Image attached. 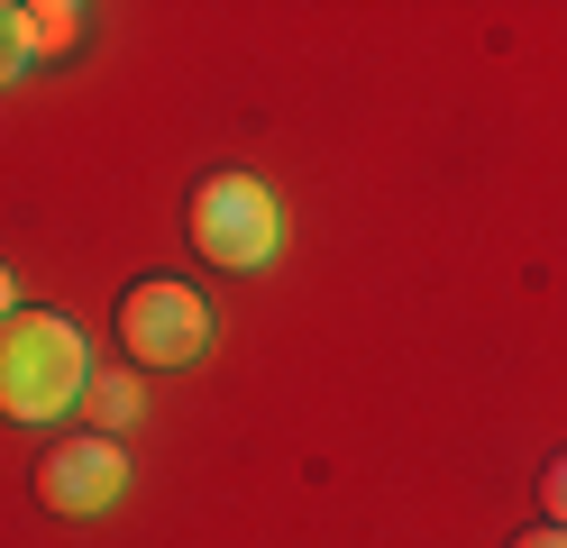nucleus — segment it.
<instances>
[{"mask_svg":"<svg viewBox=\"0 0 567 548\" xmlns=\"http://www.w3.org/2000/svg\"><path fill=\"white\" fill-rule=\"evenodd\" d=\"M83 384H92V348L64 311H10L0 320V412L10 421L47 430L83 402Z\"/></svg>","mask_w":567,"mask_h":548,"instance_id":"obj_1","label":"nucleus"},{"mask_svg":"<svg viewBox=\"0 0 567 548\" xmlns=\"http://www.w3.org/2000/svg\"><path fill=\"white\" fill-rule=\"evenodd\" d=\"M184 219H193V247L210 256V266H238V275H257L284 247V210H275V193L257 174H210Z\"/></svg>","mask_w":567,"mask_h":548,"instance_id":"obj_2","label":"nucleus"},{"mask_svg":"<svg viewBox=\"0 0 567 548\" xmlns=\"http://www.w3.org/2000/svg\"><path fill=\"white\" fill-rule=\"evenodd\" d=\"M210 302L193 283H174V275H147V283H128L120 292V348L128 365H193L210 348Z\"/></svg>","mask_w":567,"mask_h":548,"instance_id":"obj_3","label":"nucleus"},{"mask_svg":"<svg viewBox=\"0 0 567 548\" xmlns=\"http://www.w3.org/2000/svg\"><path fill=\"white\" fill-rule=\"evenodd\" d=\"M120 494H128V448L101 438V430H83V438H64V448L38 457V503L47 511H111Z\"/></svg>","mask_w":567,"mask_h":548,"instance_id":"obj_4","label":"nucleus"},{"mask_svg":"<svg viewBox=\"0 0 567 548\" xmlns=\"http://www.w3.org/2000/svg\"><path fill=\"white\" fill-rule=\"evenodd\" d=\"M137 402H147V393H137V375H92V384H83V412H92L101 438H120V430L137 421Z\"/></svg>","mask_w":567,"mask_h":548,"instance_id":"obj_5","label":"nucleus"},{"mask_svg":"<svg viewBox=\"0 0 567 548\" xmlns=\"http://www.w3.org/2000/svg\"><path fill=\"white\" fill-rule=\"evenodd\" d=\"M19 19H28V55H64V46L83 37V10H74V0H38V10H19Z\"/></svg>","mask_w":567,"mask_h":548,"instance_id":"obj_6","label":"nucleus"},{"mask_svg":"<svg viewBox=\"0 0 567 548\" xmlns=\"http://www.w3.org/2000/svg\"><path fill=\"white\" fill-rule=\"evenodd\" d=\"M19 73H28V19L10 10V0H0V92H10Z\"/></svg>","mask_w":567,"mask_h":548,"instance_id":"obj_7","label":"nucleus"},{"mask_svg":"<svg viewBox=\"0 0 567 548\" xmlns=\"http://www.w3.org/2000/svg\"><path fill=\"white\" fill-rule=\"evenodd\" d=\"M540 511H549V530H567V448L540 466Z\"/></svg>","mask_w":567,"mask_h":548,"instance_id":"obj_8","label":"nucleus"},{"mask_svg":"<svg viewBox=\"0 0 567 548\" xmlns=\"http://www.w3.org/2000/svg\"><path fill=\"white\" fill-rule=\"evenodd\" d=\"M513 548H567V530H522Z\"/></svg>","mask_w":567,"mask_h":548,"instance_id":"obj_9","label":"nucleus"},{"mask_svg":"<svg viewBox=\"0 0 567 548\" xmlns=\"http://www.w3.org/2000/svg\"><path fill=\"white\" fill-rule=\"evenodd\" d=\"M19 311V283H10V266H0V320H10Z\"/></svg>","mask_w":567,"mask_h":548,"instance_id":"obj_10","label":"nucleus"}]
</instances>
